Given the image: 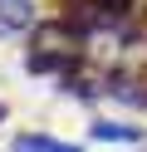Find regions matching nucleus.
<instances>
[{"label":"nucleus","mask_w":147,"mask_h":152,"mask_svg":"<svg viewBox=\"0 0 147 152\" xmlns=\"http://www.w3.org/2000/svg\"><path fill=\"white\" fill-rule=\"evenodd\" d=\"M25 69L29 74H69V79H74V54H54V49H29L25 54Z\"/></svg>","instance_id":"nucleus-1"},{"label":"nucleus","mask_w":147,"mask_h":152,"mask_svg":"<svg viewBox=\"0 0 147 152\" xmlns=\"http://www.w3.org/2000/svg\"><path fill=\"white\" fill-rule=\"evenodd\" d=\"M10 152H83V147L59 142V137H49V132H20V137L10 142Z\"/></svg>","instance_id":"nucleus-2"},{"label":"nucleus","mask_w":147,"mask_h":152,"mask_svg":"<svg viewBox=\"0 0 147 152\" xmlns=\"http://www.w3.org/2000/svg\"><path fill=\"white\" fill-rule=\"evenodd\" d=\"M25 25H34V5L29 0H0V34H15Z\"/></svg>","instance_id":"nucleus-3"},{"label":"nucleus","mask_w":147,"mask_h":152,"mask_svg":"<svg viewBox=\"0 0 147 152\" xmlns=\"http://www.w3.org/2000/svg\"><path fill=\"white\" fill-rule=\"evenodd\" d=\"M137 79H127V74H113V79H108V98H123V103H137V108H147V88H132Z\"/></svg>","instance_id":"nucleus-4"},{"label":"nucleus","mask_w":147,"mask_h":152,"mask_svg":"<svg viewBox=\"0 0 147 152\" xmlns=\"http://www.w3.org/2000/svg\"><path fill=\"white\" fill-rule=\"evenodd\" d=\"M98 142H142V128H127V123H93Z\"/></svg>","instance_id":"nucleus-5"}]
</instances>
